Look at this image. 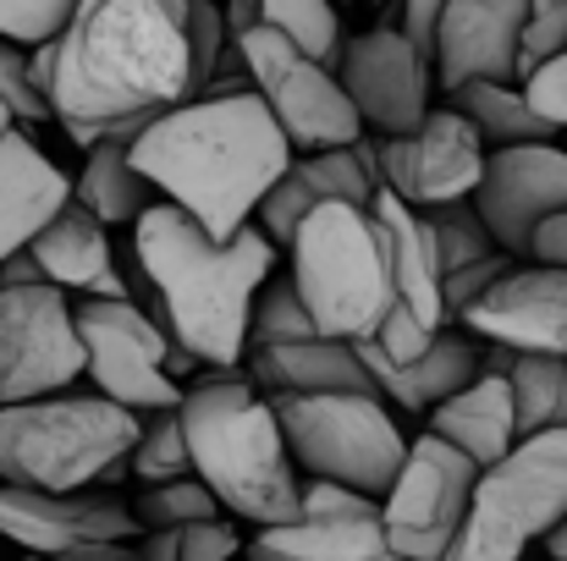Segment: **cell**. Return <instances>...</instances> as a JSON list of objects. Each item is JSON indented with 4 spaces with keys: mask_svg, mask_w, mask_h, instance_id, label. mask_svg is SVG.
Segmentation results:
<instances>
[{
    "mask_svg": "<svg viewBox=\"0 0 567 561\" xmlns=\"http://www.w3.org/2000/svg\"><path fill=\"white\" fill-rule=\"evenodd\" d=\"M28 77L72 144H133L193 100L183 0H78L66 33L28 55Z\"/></svg>",
    "mask_w": 567,
    "mask_h": 561,
    "instance_id": "cell-1",
    "label": "cell"
},
{
    "mask_svg": "<svg viewBox=\"0 0 567 561\" xmlns=\"http://www.w3.org/2000/svg\"><path fill=\"white\" fill-rule=\"evenodd\" d=\"M138 177L161 204L183 209L209 242H231L254 226L270 187L287 177L292 144L259 94L188 100L127 144Z\"/></svg>",
    "mask_w": 567,
    "mask_h": 561,
    "instance_id": "cell-2",
    "label": "cell"
},
{
    "mask_svg": "<svg viewBox=\"0 0 567 561\" xmlns=\"http://www.w3.org/2000/svg\"><path fill=\"white\" fill-rule=\"evenodd\" d=\"M133 264L155 292L161 331L198 370L237 374L248 353V314L259 287L276 276V248L259 226L231 242H209L183 209L155 204L133 226Z\"/></svg>",
    "mask_w": 567,
    "mask_h": 561,
    "instance_id": "cell-3",
    "label": "cell"
},
{
    "mask_svg": "<svg viewBox=\"0 0 567 561\" xmlns=\"http://www.w3.org/2000/svg\"><path fill=\"white\" fill-rule=\"evenodd\" d=\"M177 418L193 457V479L215 496L220 512H231V523L265 534L298 518L303 479L287 457L270 396H259L243 374H204L183 385Z\"/></svg>",
    "mask_w": 567,
    "mask_h": 561,
    "instance_id": "cell-4",
    "label": "cell"
},
{
    "mask_svg": "<svg viewBox=\"0 0 567 561\" xmlns=\"http://www.w3.org/2000/svg\"><path fill=\"white\" fill-rule=\"evenodd\" d=\"M138 418L94 391L0 407V485L39 496L105 490L127 474Z\"/></svg>",
    "mask_w": 567,
    "mask_h": 561,
    "instance_id": "cell-5",
    "label": "cell"
},
{
    "mask_svg": "<svg viewBox=\"0 0 567 561\" xmlns=\"http://www.w3.org/2000/svg\"><path fill=\"white\" fill-rule=\"evenodd\" d=\"M287 281L326 342L370 347L391 309L385 242L375 215L353 204L309 209L287 242Z\"/></svg>",
    "mask_w": 567,
    "mask_h": 561,
    "instance_id": "cell-6",
    "label": "cell"
},
{
    "mask_svg": "<svg viewBox=\"0 0 567 561\" xmlns=\"http://www.w3.org/2000/svg\"><path fill=\"white\" fill-rule=\"evenodd\" d=\"M287 457L303 479L359 490L385 501L408 463V435L396 413L375 391H337V396H270Z\"/></svg>",
    "mask_w": 567,
    "mask_h": 561,
    "instance_id": "cell-7",
    "label": "cell"
},
{
    "mask_svg": "<svg viewBox=\"0 0 567 561\" xmlns=\"http://www.w3.org/2000/svg\"><path fill=\"white\" fill-rule=\"evenodd\" d=\"M567 523V429L518 440L474 479L463 534L446 561H524Z\"/></svg>",
    "mask_w": 567,
    "mask_h": 561,
    "instance_id": "cell-8",
    "label": "cell"
},
{
    "mask_svg": "<svg viewBox=\"0 0 567 561\" xmlns=\"http://www.w3.org/2000/svg\"><path fill=\"white\" fill-rule=\"evenodd\" d=\"M78 342H83V380L111 407L144 418L172 413L183 402V380L198 364L161 331L150 309L127 303H78Z\"/></svg>",
    "mask_w": 567,
    "mask_h": 561,
    "instance_id": "cell-9",
    "label": "cell"
},
{
    "mask_svg": "<svg viewBox=\"0 0 567 561\" xmlns=\"http://www.w3.org/2000/svg\"><path fill=\"white\" fill-rule=\"evenodd\" d=\"M231 50L243 55V72L254 83V94L265 100V111L276 116L281 138L292 144V155H326V149H353L364 133L359 111L348 105L337 72L315 66L309 55H298L281 33H270L265 22L248 28L243 39H231Z\"/></svg>",
    "mask_w": 567,
    "mask_h": 561,
    "instance_id": "cell-10",
    "label": "cell"
},
{
    "mask_svg": "<svg viewBox=\"0 0 567 561\" xmlns=\"http://www.w3.org/2000/svg\"><path fill=\"white\" fill-rule=\"evenodd\" d=\"M370 215H375L380 242H385L391 309H385L380 336L359 353H370L380 364H413L446 331V276H441V259H435V242H430V226L419 209L396 204L391 193H375Z\"/></svg>",
    "mask_w": 567,
    "mask_h": 561,
    "instance_id": "cell-11",
    "label": "cell"
},
{
    "mask_svg": "<svg viewBox=\"0 0 567 561\" xmlns=\"http://www.w3.org/2000/svg\"><path fill=\"white\" fill-rule=\"evenodd\" d=\"M480 468L441 446L435 435L408 440V463L380 501V529L396 561H446L452 540L463 534Z\"/></svg>",
    "mask_w": 567,
    "mask_h": 561,
    "instance_id": "cell-12",
    "label": "cell"
},
{
    "mask_svg": "<svg viewBox=\"0 0 567 561\" xmlns=\"http://www.w3.org/2000/svg\"><path fill=\"white\" fill-rule=\"evenodd\" d=\"M78 303L55 287H0V407L78 391Z\"/></svg>",
    "mask_w": 567,
    "mask_h": 561,
    "instance_id": "cell-13",
    "label": "cell"
},
{
    "mask_svg": "<svg viewBox=\"0 0 567 561\" xmlns=\"http://www.w3.org/2000/svg\"><path fill=\"white\" fill-rule=\"evenodd\" d=\"M380 160V193H391L408 209H446V204H468L474 187L485 177V144L480 133L452 111H430L408 138H375Z\"/></svg>",
    "mask_w": 567,
    "mask_h": 561,
    "instance_id": "cell-14",
    "label": "cell"
},
{
    "mask_svg": "<svg viewBox=\"0 0 567 561\" xmlns=\"http://www.w3.org/2000/svg\"><path fill=\"white\" fill-rule=\"evenodd\" d=\"M337 83L348 94V105L359 111L364 133L370 138H408L435 105V72L408 50V39L396 28H364L348 39L342 50V66H337Z\"/></svg>",
    "mask_w": 567,
    "mask_h": 561,
    "instance_id": "cell-15",
    "label": "cell"
},
{
    "mask_svg": "<svg viewBox=\"0 0 567 561\" xmlns=\"http://www.w3.org/2000/svg\"><path fill=\"white\" fill-rule=\"evenodd\" d=\"M474 215L496 237L502 253L529 264L535 231L546 220L567 215V149L563 144H529V149H502L485 160V177L474 187Z\"/></svg>",
    "mask_w": 567,
    "mask_h": 561,
    "instance_id": "cell-16",
    "label": "cell"
},
{
    "mask_svg": "<svg viewBox=\"0 0 567 561\" xmlns=\"http://www.w3.org/2000/svg\"><path fill=\"white\" fill-rule=\"evenodd\" d=\"M463 331L513 359H563L567 364V270L518 264L463 314Z\"/></svg>",
    "mask_w": 567,
    "mask_h": 561,
    "instance_id": "cell-17",
    "label": "cell"
},
{
    "mask_svg": "<svg viewBox=\"0 0 567 561\" xmlns=\"http://www.w3.org/2000/svg\"><path fill=\"white\" fill-rule=\"evenodd\" d=\"M138 523L122 496L83 490V496H39L0 485V540L22 557H61L78 546H133Z\"/></svg>",
    "mask_w": 567,
    "mask_h": 561,
    "instance_id": "cell-18",
    "label": "cell"
},
{
    "mask_svg": "<svg viewBox=\"0 0 567 561\" xmlns=\"http://www.w3.org/2000/svg\"><path fill=\"white\" fill-rule=\"evenodd\" d=\"M529 0H441L435 33V89L463 94L474 83L524 89L518 72V33Z\"/></svg>",
    "mask_w": 567,
    "mask_h": 561,
    "instance_id": "cell-19",
    "label": "cell"
},
{
    "mask_svg": "<svg viewBox=\"0 0 567 561\" xmlns=\"http://www.w3.org/2000/svg\"><path fill=\"white\" fill-rule=\"evenodd\" d=\"M380 193V160L375 138H359L353 149H326V155H292L287 177L270 187V198L259 204L254 226L270 237V248H287L298 220L320 204H353L370 209Z\"/></svg>",
    "mask_w": 567,
    "mask_h": 561,
    "instance_id": "cell-20",
    "label": "cell"
},
{
    "mask_svg": "<svg viewBox=\"0 0 567 561\" xmlns=\"http://www.w3.org/2000/svg\"><path fill=\"white\" fill-rule=\"evenodd\" d=\"M28 259H33V270H39V281L44 287H55V292H66V298H78V303H127L133 292H127V276L116 270V242H111V231L94 220V215H83L72 198L55 209V220L28 242Z\"/></svg>",
    "mask_w": 567,
    "mask_h": 561,
    "instance_id": "cell-21",
    "label": "cell"
},
{
    "mask_svg": "<svg viewBox=\"0 0 567 561\" xmlns=\"http://www.w3.org/2000/svg\"><path fill=\"white\" fill-rule=\"evenodd\" d=\"M359 364L370 370V385H375V396L385 407H402V413H424L430 418L441 402H452L463 385H474L485 374V342H474L463 325L457 331L446 325L430 342V353L413 359V364H380L370 353H359Z\"/></svg>",
    "mask_w": 567,
    "mask_h": 561,
    "instance_id": "cell-22",
    "label": "cell"
},
{
    "mask_svg": "<svg viewBox=\"0 0 567 561\" xmlns=\"http://www.w3.org/2000/svg\"><path fill=\"white\" fill-rule=\"evenodd\" d=\"M72 198V177L33 144V133H11L0 144V264L28 253V242L55 220Z\"/></svg>",
    "mask_w": 567,
    "mask_h": 561,
    "instance_id": "cell-23",
    "label": "cell"
},
{
    "mask_svg": "<svg viewBox=\"0 0 567 561\" xmlns=\"http://www.w3.org/2000/svg\"><path fill=\"white\" fill-rule=\"evenodd\" d=\"M243 561H396L380 529V507L364 512H298L287 529H265L243 546Z\"/></svg>",
    "mask_w": 567,
    "mask_h": 561,
    "instance_id": "cell-24",
    "label": "cell"
},
{
    "mask_svg": "<svg viewBox=\"0 0 567 561\" xmlns=\"http://www.w3.org/2000/svg\"><path fill=\"white\" fill-rule=\"evenodd\" d=\"M441 446H452L457 457H468L480 474L491 463H502L513 446H518V413H513V385L507 374H480L474 385H463L452 402H441L430 418H424Z\"/></svg>",
    "mask_w": 567,
    "mask_h": 561,
    "instance_id": "cell-25",
    "label": "cell"
},
{
    "mask_svg": "<svg viewBox=\"0 0 567 561\" xmlns=\"http://www.w3.org/2000/svg\"><path fill=\"white\" fill-rule=\"evenodd\" d=\"M248 385L259 396H337V391H375L370 370L342 342H287V347H254L243 353Z\"/></svg>",
    "mask_w": 567,
    "mask_h": 561,
    "instance_id": "cell-26",
    "label": "cell"
},
{
    "mask_svg": "<svg viewBox=\"0 0 567 561\" xmlns=\"http://www.w3.org/2000/svg\"><path fill=\"white\" fill-rule=\"evenodd\" d=\"M72 204L83 215H94L105 231H133L161 198L138 177L127 144H94V149H83V172L72 177Z\"/></svg>",
    "mask_w": 567,
    "mask_h": 561,
    "instance_id": "cell-27",
    "label": "cell"
},
{
    "mask_svg": "<svg viewBox=\"0 0 567 561\" xmlns=\"http://www.w3.org/2000/svg\"><path fill=\"white\" fill-rule=\"evenodd\" d=\"M452 111L480 133L485 155L502 149H529V144H557V133L529 111L524 89H502V83H474L463 94H452Z\"/></svg>",
    "mask_w": 567,
    "mask_h": 561,
    "instance_id": "cell-28",
    "label": "cell"
},
{
    "mask_svg": "<svg viewBox=\"0 0 567 561\" xmlns=\"http://www.w3.org/2000/svg\"><path fill=\"white\" fill-rule=\"evenodd\" d=\"M259 22L270 33H281L298 55H309L315 66L337 72L342 50H348V28L326 0H259Z\"/></svg>",
    "mask_w": 567,
    "mask_h": 561,
    "instance_id": "cell-29",
    "label": "cell"
},
{
    "mask_svg": "<svg viewBox=\"0 0 567 561\" xmlns=\"http://www.w3.org/2000/svg\"><path fill=\"white\" fill-rule=\"evenodd\" d=\"M507 385H513L518 440L567 429V364L563 359H513L507 364Z\"/></svg>",
    "mask_w": 567,
    "mask_h": 561,
    "instance_id": "cell-30",
    "label": "cell"
},
{
    "mask_svg": "<svg viewBox=\"0 0 567 561\" xmlns=\"http://www.w3.org/2000/svg\"><path fill=\"white\" fill-rule=\"evenodd\" d=\"M138 534H188V529H204L220 518L215 496L198 485V479H172V485H150L127 501Z\"/></svg>",
    "mask_w": 567,
    "mask_h": 561,
    "instance_id": "cell-31",
    "label": "cell"
},
{
    "mask_svg": "<svg viewBox=\"0 0 567 561\" xmlns=\"http://www.w3.org/2000/svg\"><path fill=\"white\" fill-rule=\"evenodd\" d=\"M127 474H133L144 490H150V485H172V479H193V457H188V440H183L177 407L138 418V440H133Z\"/></svg>",
    "mask_w": 567,
    "mask_h": 561,
    "instance_id": "cell-32",
    "label": "cell"
},
{
    "mask_svg": "<svg viewBox=\"0 0 567 561\" xmlns=\"http://www.w3.org/2000/svg\"><path fill=\"white\" fill-rule=\"evenodd\" d=\"M424 226H430V242H435V259H441V276H463L474 264H491L502 248L496 237L485 231V220L474 215V204H446V209H424ZM513 259V253H507Z\"/></svg>",
    "mask_w": 567,
    "mask_h": 561,
    "instance_id": "cell-33",
    "label": "cell"
},
{
    "mask_svg": "<svg viewBox=\"0 0 567 561\" xmlns=\"http://www.w3.org/2000/svg\"><path fill=\"white\" fill-rule=\"evenodd\" d=\"M315 320L303 314L298 292L287 276H270L254 298V314H248V353L254 347H287V342H315Z\"/></svg>",
    "mask_w": 567,
    "mask_h": 561,
    "instance_id": "cell-34",
    "label": "cell"
},
{
    "mask_svg": "<svg viewBox=\"0 0 567 561\" xmlns=\"http://www.w3.org/2000/svg\"><path fill=\"white\" fill-rule=\"evenodd\" d=\"M183 39H188V72H193V100L215 83V72L226 66L231 55V39H226V17L220 6L209 0H183Z\"/></svg>",
    "mask_w": 567,
    "mask_h": 561,
    "instance_id": "cell-35",
    "label": "cell"
},
{
    "mask_svg": "<svg viewBox=\"0 0 567 561\" xmlns=\"http://www.w3.org/2000/svg\"><path fill=\"white\" fill-rule=\"evenodd\" d=\"M78 0H0V39L17 50H44L66 33Z\"/></svg>",
    "mask_w": 567,
    "mask_h": 561,
    "instance_id": "cell-36",
    "label": "cell"
},
{
    "mask_svg": "<svg viewBox=\"0 0 567 561\" xmlns=\"http://www.w3.org/2000/svg\"><path fill=\"white\" fill-rule=\"evenodd\" d=\"M557 55H567V0H529L524 33H518V72L535 77Z\"/></svg>",
    "mask_w": 567,
    "mask_h": 561,
    "instance_id": "cell-37",
    "label": "cell"
},
{
    "mask_svg": "<svg viewBox=\"0 0 567 561\" xmlns=\"http://www.w3.org/2000/svg\"><path fill=\"white\" fill-rule=\"evenodd\" d=\"M0 105H6V116H11L17 133L50 122V105L39 100V89H33V77H28V50H17V44H6V39H0Z\"/></svg>",
    "mask_w": 567,
    "mask_h": 561,
    "instance_id": "cell-38",
    "label": "cell"
},
{
    "mask_svg": "<svg viewBox=\"0 0 567 561\" xmlns=\"http://www.w3.org/2000/svg\"><path fill=\"white\" fill-rule=\"evenodd\" d=\"M385 28H396L402 39H408V50L435 72V33H441V0H408V6H396V11H385L380 17Z\"/></svg>",
    "mask_w": 567,
    "mask_h": 561,
    "instance_id": "cell-39",
    "label": "cell"
},
{
    "mask_svg": "<svg viewBox=\"0 0 567 561\" xmlns=\"http://www.w3.org/2000/svg\"><path fill=\"white\" fill-rule=\"evenodd\" d=\"M524 100L551 133H567V55L540 66L535 77H524Z\"/></svg>",
    "mask_w": 567,
    "mask_h": 561,
    "instance_id": "cell-40",
    "label": "cell"
},
{
    "mask_svg": "<svg viewBox=\"0 0 567 561\" xmlns=\"http://www.w3.org/2000/svg\"><path fill=\"white\" fill-rule=\"evenodd\" d=\"M513 270H518V259L496 253L491 264H474V270H463V276H446V320H452V314L463 320V314H468V309H474V303L496 287V281H507Z\"/></svg>",
    "mask_w": 567,
    "mask_h": 561,
    "instance_id": "cell-41",
    "label": "cell"
},
{
    "mask_svg": "<svg viewBox=\"0 0 567 561\" xmlns=\"http://www.w3.org/2000/svg\"><path fill=\"white\" fill-rule=\"evenodd\" d=\"M243 546H248V540L237 534V523H231V518H215V523H204V529L177 534V561H237Z\"/></svg>",
    "mask_w": 567,
    "mask_h": 561,
    "instance_id": "cell-42",
    "label": "cell"
},
{
    "mask_svg": "<svg viewBox=\"0 0 567 561\" xmlns=\"http://www.w3.org/2000/svg\"><path fill=\"white\" fill-rule=\"evenodd\" d=\"M529 264H546V270H567V215H557V220H546V226L535 231Z\"/></svg>",
    "mask_w": 567,
    "mask_h": 561,
    "instance_id": "cell-43",
    "label": "cell"
},
{
    "mask_svg": "<svg viewBox=\"0 0 567 561\" xmlns=\"http://www.w3.org/2000/svg\"><path fill=\"white\" fill-rule=\"evenodd\" d=\"M22 561H138V546H78L61 557H22Z\"/></svg>",
    "mask_w": 567,
    "mask_h": 561,
    "instance_id": "cell-44",
    "label": "cell"
},
{
    "mask_svg": "<svg viewBox=\"0 0 567 561\" xmlns=\"http://www.w3.org/2000/svg\"><path fill=\"white\" fill-rule=\"evenodd\" d=\"M138 561H177V534H144Z\"/></svg>",
    "mask_w": 567,
    "mask_h": 561,
    "instance_id": "cell-45",
    "label": "cell"
},
{
    "mask_svg": "<svg viewBox=\"0 0 567 561\" xmlns=\"http://www.w3.org/2000/svg\"><path fill=\"white\" fill-rule=\"evenodd\" d=\"M546 557H551V561H567V523L557 529V534H551V540H546Z\"/></svg>",
    "mask_w": 567,
    "mask_h": 561,
    "instance_id": "cell-46",
    "label": "cell"
},
{
    "mask_svg": "<svg viewBox=\"0 0 567 561\" xmlns=\"http://www.w3.org/2000/svg\"><path fill=\"white\" fill-rule=\"evenodd\" d=\"M11 133H17V127H11V116H6V105H0V144H6Z\"/></svg>",
    "mask_w": 567,
    "mask_h": 561,
    "instance_id": "cell-47",
    "label": "cell"
}]
</instances>
